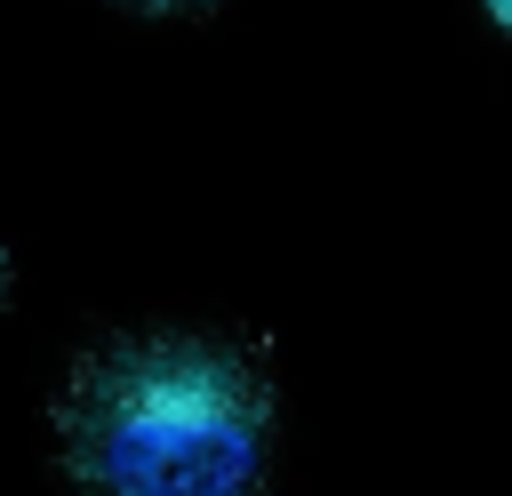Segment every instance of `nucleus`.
I'll return each mask as SVG.
<instances>
[{
  "mask_svg": "<svg viewBox=\"0 0 512 496\" xmlns=\"http://www.w3.org/2000/svg\"><path fill=\"white\" fill-rule=\"evenodd\" d=\"M272 376L224 328H128L72 360L56 392V472L72 496H264Z\"/></svg>",
  "mask_w": 512,
  "mask_h": 496,
  "instance_id": "nucleus-1",
  "label": "nucleus"
},
{
  "mask_svg": "<svg viewBox=\"0 0 512 496\" xmlns=\"http://www.w3.org/2000/svg\"><path fill=\"white\" fill-rule=\"evenodd\" d=\"M0 304H8V256H0Z\"/></svg>",
  "mask_w": 512,
  "mask_h": 496,
  "instance_id": "nucleus-4",
  "label": "nucleus"
},
{
  "mask_svg": "<svg viewBox=\"0 0 512 496\" xmlns=\"http://www.w3.org/2000/svg\"><path fill=\"white\" fill-rule=\"evenodd\" d=\"M120 8H136V16H200L216 0H120Z\"/></svg>",
  "mask_w": 512,
  "mask_h": 496,
  "instance_id": "nucleus-2",
  "label": "nucleus"
},
{
  "mask_svg": "<svg viewBox=\"0 0 512 496\" xmlns=\"http://www.w3.org/2000/svg\"><path fill=\"white\" fill-rule=\"evenodd\" d=\"M480 8H488V24H496V32H512V0H480Z\"/></svg>",
  "mask_w": 512,
  "mask_h": 496,
  "instance_id": "nucleus-3",
  "label": "nucleus"
}]
</instances>
